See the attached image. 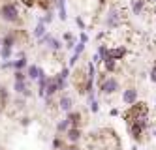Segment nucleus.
<instances>
[{
    "label": "nucleus",
    "mask_w": 156,
    "mask_h": 150,
    "mask_svg": "<svg viewBox=\"0 0 156 150\" xmlns=\"http://www.w3.org/2000/svg\"><path fill=\"white\" fill-rule=\"evenodd\" d=\"M147 2H152V4H156V0H147Z\"/></svg>",
    "instance_id": "nucleus-38"
},
{
    "label": "nucleus",
    "mask_w": 156,
    "mask_h": 150,
    "mask_svg": "<svg viewBox=\"0 0 156 150\" xmlns=\"http://www.w3.org/2000/svg\"><path fill=\"white\" fill-rule=\"evenodd\" d=\"M137 88H133V86H128L124 92H122V101L126 103V105H132V103H136L137 101Z\"/></svg>",
    "instance_id": "nucleus-8"
},
{
    "label": "nucleus",
    "mask_w": 156,
    "mask_h": 150,
    "mask_svg": "<svg viewBox=\"0 0 156 150\" xmlns=\"http://www.w3.org/2000/svg\"><path fill=\"white\" fill-rule=\"evenodd\" d=\"M57 92H60V86H58V83H57V79H55V77H49L47 86H45V96H55Z\"/></svg>",
    "instance_id": "nucleus-12"
},
{
    "label": "nucleus",
    "mask_w": 156,
    "mask_h": 150,
    "mask_svg": "<svg viewBox=\"0 0 156 150\" xmlns=\"http://www.w3.org/2000/svg\"><path fill=\"white\" fill-rule=\"evenodd\" d=\"M79 41H83V43H87V41H88V36H87L85 32H81V34H79Z\"/></svg>",
    "instance_id": "nucleus-32"
},
{
    "label": "nucleus",
    "mask_w": 156,
    "mask_h": 150,
    "mask_svg": "<svg viewBox=\"0 0 156 150\" xmlns=\"http://www.w3.org/2000/svg\"><path fill=\"white\" fill-rule=\"evenodd\" d=\"M81 128H75V126H70L68 128V131H66V139H68V143H73V145H77L81 141Z\"/></svg>",
    "instance_id": "nucleus-9"
},
{
    "label": "nucleus",
    "mask_w": 156,
    "mask_h": 150,
    "mask_svg": "<svg viewBox=\"0 0 156 150\" xmlns=\"http://www.w3.org/2000/svg\"><path fill=\"white\" fill-rule=\"evenodd\" d=\"M149 126H151V117L143 118V120H139V122L130 124V126H128V133H130V137H132L136 143H141V141H143V133L149 130Z\"/></svg>",
    "instance_id": "nucleus-4"
},
{
    "label": "nucleus",
    "mask_w": 156,
    "mask_h": 150,
    "mask_svg": "<svg viewBox=\"0 0 156 150\" xmlns=\"http://www.w3.org/2000/svg\"><path fill=\"white\" fill-rule=\"evenodd\" d=\"M75 25H77V26H79V28L83 30V28H85V21H83L81 17H75Z\"/></svg>",
    "instance_id": "nucleus-30"
},
{
    "label": "nucleus",
    "mask_w": 156,
    "mask_h": 150,
    "mask_svg": "<svg viewBox=\"0 0 156 150\" xmlns=\"http://www.w3.org/2000/svg\"><path fill=\"white\" fill-rule=\"evenodd\" d=\"M147 9V0H130V11L133 15H141Z\"/></svg>",
    "instance_id": "nucleus-10"
},
{
    "label": "nucleus",
    "mask_w": 156,
    "mask_h": 150,
    "mask_svg": "<svg viewBox=\"0 0 156 150\" xmlns=\"http://www.w3.org/2000/svg\"><path fill=\"white\" fill-rule=\"evenodd\" d=\"M62 148H64V146H62ZM62 148H53V150H62Z\"/></svg>",
    "instance_id": "nucleus-39"
},
{
    "label": "nucleus",
    "mask_w": 156,
    "mask_h": 150,
    "mask_svg": "<svg viewBox=\"0 0 156 150\" xmlns=\"http://www.w3.org/2000/svg\"><path fill=\"white\" fill-rule=\"evenodd\" d=\"M72 105H73V99L70 98V96H60V99H58V109L60 111H66V113H68V111H72Z\"/></svg>",
    "instance_id": "nucleus-14"
},
{
    "label": "nucleus",
    "mask_w": 156,
    "mask_h": 150,
    "mask_svg": "<svg viewBox=\"0 0 156 150\" xmlns=\"http://www.w3.org/2000/svg\"><path fill=\"white\" fill-rule=\"evenodd\" d=\"M104 70H105L107 73H115V72L119 70V60H113V58L105 60V62H104Z\"/></svg>",
    "instance_id": "nucleus-18"
},
{
    "label": "nucleus",
    "mask_w": 156,
    "mask_h": 150,
    "mask_svg": "<svg viewBox=\"0 0 156 150\" xmlns=\"http://www.w3.org/2000/svg\"><path fill=\"white\" fill-rule=\"evenodd\" d=\"M100 2H107V0H100Z\"/></svg>",
    "instance_id": "nucleus-40"
},
{
    "label": "nucleus",
    "mask_w": 156,
    "mask_h": 150,
    "mask_svg": "<svg viewBox=\"0 0 156 150\" xmlns=\"http://www.w3.org/2000/svg\"><path fill=\"white\" fill-rule=\"evenodd\" d=\"M0 17L8 23H17L21 17V8L19 2H4L0 6Z\"/></svg>",
    "instance_id": "nucleus-3"
},
{
    "label": "nucleus",
    "mask_w": 156,
    "mask_h": 150,
    "mask_svg": "<svg viewBox=\"0 0 156 150\" xmlns=\"http://www.w3.org/2000/svg\"><path fill=\"white\" fill-rule=\"evenodd\" d=\"M147 117H151V109L145 101H139V99L136 103H132V105H128L126 111L122 113V120L126 122V126H130L133 122H139Z\"/></svg>",
    "instance_id": "nucleus-1"
},
{
    "label": "nucleus",
    "mask_w": 156,
    "mask_h": 150,
    "mask_svg": "<svg viewBox=\"0 0 156 150\" xmlns=\"http://www.w3.org/2000/svg\"><path fill=\"white\" fill-rule=\"evenodd\" d=\"M96 53H98V56H100V60H102V64H104V62L109 58V47H107L105 43H100Z\"/></svg>",
    "instance_id": "nucleus-17"
},
{
    "label": "nucleus",
    "mask_w": 156,
    "mask_h": 150,
    "mask_svg": "<svg viewBox=\"0 0 156 150\" xmlns=\"http://www.w3.org/2000/svg\"><path fill=\"white\" fill-rule=\"evenodd\" d=\"M30 124V118L28 117H23V118H21V126H28Z\"/></svg>",
    "instance_id": "nucleus-33"
},
{
    "label": "nucleus",
    "mask_w": 156,
    "mask_h": 150,
    "mask_svg": "<svg viewBox=\"0 0 156 150\" xmlns=\"http://www.w3.org/2000/svg\"><path fill=\"white\" fill-rule=\"evenodd\" d=\"M13 70H23V68H27V58L25 56H19V60H13Z\"/></svg>",
    "instance_id": "nucleus-23"
},
{
    "label": "nucleus",
    "mask_w": 156,
    "mask_h": 150,
    "mask_svg": "<svg viewBox=\"0 0 156 150\" xmlns=\"http://www.w3.org/2000/svg\"><path fill=\"white\" fill-rule=\"evenodd\" d=\"M47 81H49V77L43 73L40 79H38V94L41 96V98H45V86H47Z\"/></svg>",
    "instance_id": "nucleus-16"
},
{
    "label": "nucleus",
    "mask_w": 156,
    "mask_h": 150,
    "mask_svg": "<svg viewBox=\"0 0 156 150\" xmlns=\"http://www.w3.org/2000/svg\"><path fill=\"white\" fill-rule=\"evenodd\" d=\"M15 81H27V75L23 73V70H15Z\"/></svg>",
    "instance_id": "nucleus-27"
},
{
    "label": "nucleus",
    "mask_w": 156,
    "mask_h": 150,
    "mask_svg": "<svg viewBox=\"0 0 156 150\" xmlns=\"http://www.w3.org/2000/svg\"><path fill=\"white\" fill-rule=\"evenodd\" d=\"M64 146V141L60 139V137H55L53 139V148H62Z\"/></svg>",
    "instance_id": "nucleus-26"
},
{
    "label": "nucleus",
    "mask_w": 156,
    "mask_h": 150,
    "mask_svg": "<svg viewBox=\"0 0 156 150\" xmlns=\"http://www.w3.org/2000/svg\"><path fill=\"white\" fill-rule=\"evenodd\" d=\"M40 21H41V23H45V25H49V23L53 21V13H51V9H49V11H45V15H43Z\"/></svg>",
    "instance_id": "nucleus-25"
},
{
    "label": "nucleus",
    "mask_w": 156,
    "mask_h": 150,
    "mask_svg": "<svg viewBox=\"0 0 156 150\" xmlns=\"http://www.w3.org/2000/svg\"><path fill=\"white\" fill-rule=\"evenodd\" d=\"M126 56H128V49L124 47V45H115V47H109V58L122 60V58H126Z\"/></svg>",
    "instance_id": "nucleus-7"
},
{
    "label": "nucleus",
    "mask_w": 156,
    "mask_h": 150,
    "mask_svg": "<svg viewBox=\"0 0 156 150\" xmlns=\"http://www.w3.org/2000/svg\"><path fill=\"white\" fill-rule=\"evenodd\" d=\"M72 83L79 94H87V68H77L72 73Z\"/></svg>",
    "instance_id": "nucleus-5"
},
{
    "label": "nucleus",
    "mask_w": 156,
    "mask_h": 150,
    "mask_svg": "<svg viewBox=\"0 0 156 150\" xmlns=\"http://www.w3.org/2000/svg\"><path fill=\"white\" fill-rule=\"evenodd\" d=\"M62 150H81V148H79V146H75V145L72 143V145H68V146L64 145V148H62Z\"/></svg>",
    "instance_id": "nucleus-31"
},
{
    "label": "nucleus",
    "mask_w": 156,
    "mask_h": 150,
    "mask_svg": "<svg viewBox=\"0 0 156 150\" xmlns=\"http://www.w3.org/2000/svg\"><path fill=\"white\" fill-rule=\"evenodd\" d=\"M152 137H154V139H156V128L152 130Z\"/></svg>",
    "instance_id": "nucleus-37"
},
{
    "label": "nucleus",
    "mask_w": 156,
    "mask_h": 150,
    "mask_svg": "<svg viewBox=\"0 0 156 150\" xmlns=\"http://www.w3.org/2000/svg\"><path fill=\"white\" fill-rule=\"evenodd\" d=\"M43 73H45V72H43L40 66H34V64H32V66H28L27 77H28V79H32V81H36V79H40V77H41Z\"/></svg>",
    "instance_id": "nucleus-13"
},
{
    "label": "nucleus",
    "mask_w": 156,
    "mask_h": 150,
    "mask_svg": "<svg viewBox=\"0 0 156 150\" xmlns=\"http://www.w3.org/2000/svg\"><path fill=\"white\" fill-rule=\"evenodd\" d=\"M92 62H94V64H102V60H100V56H98V53H96V54L92 56Z\"/></svg>",
    "instance_id": "nucleus-34"
},
{
    "label": "nucleus",
    "mask_w": 156,
    "mask_h": 150,
    "mask_svg": "<svg viewBox=\"0 0 156 150\" xmlns=\"http://www.w3.org/2000/svg\"><path fill=\"white\" fill-rule=\"evenodd\" d=\"M105 26L109 30H115L119 26H122V23H124V11H122L119 6H111L107 9V15H105Z\"/></svg>",
    "instance_id": "nucleus-2"
},
{
    "label": "nucleus",
    "mask_w": 156,
    "mask_h": 150,
    "mask_svg": "<svg viewBox=\"0 0 156 150\" xmlns=\"http://www.w3.org/2000/svg\"><path fill=\"white\" fill-rule=\"evenodd\" d=\"M62 38H64V41H66V43L75 41V40H73V34H70V32H64V36H62Z\"/></svg>",
    "instance_id": "nucleus-29"
},
{
    "label": "nucleus",
    "mask_w": 156,
    "mask_h": 150,
    "mask_svg": "<svg viewBox=\"0 0 156 150\" xmlns=\"http://www.w3.org/2000/svg\"><path fill=\"white\" fill-rule=\"evenodd\" d=\"M154 122H156V117H154Z\"/></svg>",
    "instance_id": "nucleus-41"
},
{
    "label": "nucleus",
    "mask_w": 156,
    "mask_h": 150,
    "mask_svg": "<svg viewBox=\"0 0 156 150\" xmlns=\"http://www.w3.org/2000/svg\"><path fill=\"white\" fill-rule=\"evenodd\" d=\"M47 45H49V49H51V51H55V53L62 49V41H60V40H57V38H51V41H49Z\"/></svg>",
    "instance_id": "nucleus-20"
},
{
    "label": "nucleus",
    "mask_w": 156,
    "mask_h": 150,
    "mask_svg": "<svg viewBox=\"0 0 156 150\" xmlns=\"http://www.w3.org/2000/svg\"><path fill=\"white\" fill-rule=\"evenodd\" d=\"M68 122L70 126H75V128H81V122H83V114L79 111H68Z\"/></svg>",
    "instance_id": "nucleus-11"
},
{
    "label": "nucleus",
    "mask_w": 156,
    "mask_h": 150,
    "mask_svg": "<svg viewBox=\"0 0 156 150\" xmlns=\"http://www.w3.org/2000/svg\"><path fill=\"white\" fill-rule=\"evenodd\" d=\"M68 128H70V122H68V118L58 120V124H57V131H58V133H66V131H68Z\"/></svg>",
    "instance_id": "nucleus-21"
},
{
    "label": "nucleus",
    "mask_w": 156,
    "mask_h": 150,
    "mask_svg": "<svg viewBox=\"0 0 156 150\" xmlns=\"http://www.w3.org/2000/svg\"><path fill=\"white\" fill-rule=\"evenodd\" d=\"M152 15L156 17V4H154V8H152Z\"/></svg>",
    "instance_id": "nucleus-36"
},
{
    "label": "nucleus",
    "mask_w": 156,
    "mask_h": 150,
    "mask_svg": "<svg viewBox=\"0 0 156 150\" xmlns=\"http://www.w3.org/2000/svg\"><path fill=\"white\" fill-rule=\"evenodd\" d=\"M13 53V47H8V45H2V51H0V58L2 60H8Z\"/></svg>",
    "instance_id": "nucleus-22"
},
{
    "label": "nucleus",
    "mask_w": 156,
    "mask_h": 150,
    "mask_svg": "<svg viewBox=\"0 0 156 150\" xmlns=\"http://www.w3.org/2000/svg\"><path fill=\"white\" fill-rule=\"evenodd\" d=\"M98 86H100V92H102L104 96H113L115 92L120 88V83L115 77H105V81H102Z\"/></svg>",
    "instance_id": "nucleus-6"
},
{
    "label": "nucleus",
    "mask_w": 156,
    "mask_h": 150,
    "mask_svg": "<svg viewBox=\"0 0 156 150\" xmlns=\"http://www.w3.org/2000/svg\"><path fill=\"white\" fill-rule=\"evenodd\" d=\"M88 105H90V111H92V113H98V111H100V103H98V99H96V98L88 99Z\"/></svg>",
    "instance_id": "nucleus-24"
},
{
    "label": "nucleus",
    "mask_w": 156,
    "mask_h": 150,
    "mask_svg": "<svg viewBox=\"0 0 156 150\" xmlns=\"http://www.w3.org/2000/svg\"><path fill=\"white\" fill-rule=\"evenodd\" d=\"M109 114H111V117H119L120 113H119V109H111V111H109Z\"/></svg>",
    "instance_id": "nucleus-35"
},
{
    "label": "nucleus",
    "mask_w": 156,
    "mask_h": 150,
    "mask_svg": "<svg viewBox=\"0 0 156 150\" xmlns=\"http://www.w3.org/2000/svg\"><path fill=\"white\" fill-rule=\"evenodd\" d=\"M58 75L64 77V79H68V77H70V68H62V70L58 72Z\"/></svg>",
    "instance_id": "nucleus-28"
},
{
    "label": "nucleus",
    "mask_w": 156,
    "mask_h": 150,
    "mask_svg": "<svg viewBox=\"0 0 156 150\" xmlns=\"http://www.w3.org/2000/svg\"><path fill=\"white\" fill-rule=\"evenodd\" d=\"M13 90L17 92V94H23V96H30V90H28V86H27V81H15L13 83Z\"/></svg>",
    "instance_id": "nucleus-15"
},
{
    "label": "nucleus",
    "mask_w": 156,
    "mask_h": 150,
    "mask_svg": "<svg viewBox=\"0 0 156 150\" xmlns=\"http://www.w3.org/2000/svg\"><path fill=\"white\" fill-rule=\"evenodd\" d=\"M32 34H34V38H41V36H45V34H47V26H45V23H41V21H38V25H36V28H34V32H32Z\"/></svg>",
    "instance_id": "nucleus-19"
}]
</instances>
